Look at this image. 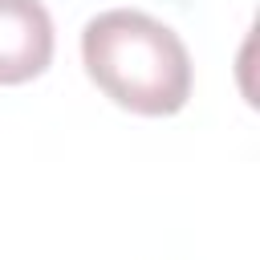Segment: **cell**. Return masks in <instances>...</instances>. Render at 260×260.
<instances>
[{
    "label": "cell",
    "mask_w": 260,
    "mask_h": 260,
    "mask_svg": "<svg viewBox=\"0 0 260 260\" xmlns=\"http://www.w3.org/2000/svg\"><path fill=\"white\" fill-rule=\"evenodd\" d=\"M81 61L106 98L146 118L179 114L191 98L187 45L146 12L114 8L93 16L81 32Z\"/></svg>",
    "instance_id": "obj_1"
},
{
    "label": "cell",
    "mask_w": 260,
    "mask_h": 260,
    "mask_svg": "<svg viewBox=\"0 0 260 260\" xmlns=\"http://www.w3.org/2000/svg\"><path fill=\"white\" fill-rule=\"evenodd\" d=\"M53 61V20L41 0H0V85H20Z\"/></svg>",
    "instance_id": "obj_2"
}]
</instances>
